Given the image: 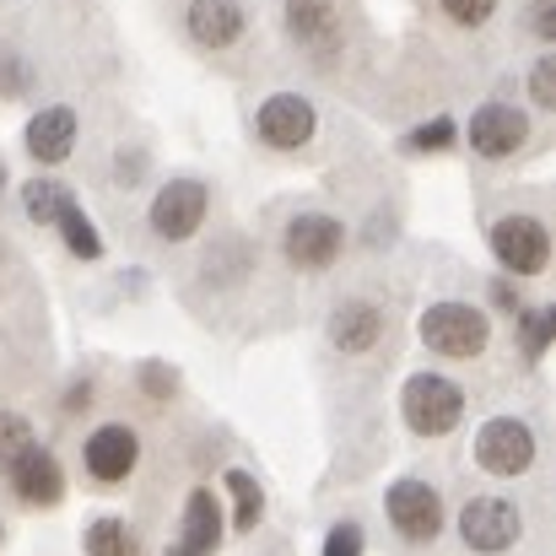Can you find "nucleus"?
<instances>
[{
	"mask_svg": "<svg viewBox=\"0 0 556 556\" xmlns=\"http://www.w3.org/2000/svg\"><path fill=\"white\" fill-rule=\"evenodd\" d=\"M400 416H405L410 432L443 438V432H454L459 416H465V389H459L454 378H443V372H416V378H405V389H400Z\"/></svg>",
	"mask_w": 556,
	"mask_h": 556,
	"instance_id": "obj_2",
	"label": "nucleus"
},
{
	"mask_svg": "<svg viewBox=\"0 0 556 556\" xmlns=\"http://www.w3.org/2000/svg\"><path fill=\"white\" fill-rule=\"evenodd\" d=\"M27 448H33V427H27V416L0 410V476H11L16 459H22Z\"/></svg>",
	"mask_w": 556,
	"mask_h": 556,
	"instance_id": "obj_22",
	"label": "nucleus"
},
{
	"mask_svg": "<svg viewBox=\"0 0 556 556\" xmlns=\"http://www.w3.org/2000/svg\"><path fill=\"white\" fill-rule=\"evenodd\" d=\"M0 179H5V168H0Z\"/></svg>",
	"mask_w": 556,
	"mask_h": 556,
	"instance_id": "obj_33",
	"label": "nucleus"
},
{
	"mask_svg": "<svg viewBox=\"0 0 556 556\" xmlns=\"http://www.w3.org/2000/svg\"><path fill=\"white\" fill-rule=\"evenodd\" d=\"M254 125H260V141H265V147H276V152H298V147L314 141L319 114H314L308 98H298V92H276V98L260 103Z\"/></svg>",
	"mask_w": 556,
	"mask_h": 556,
	"instance_id": "obj_6",
	"label": "nucleus"
},
{
	"mask_svg": "<svg viewBox=\"0 0 556 556\" xmlns=\"http://www.w3.org/2000/svg\"><path fill=\"white\" fill-rule=\"evenodd\" d=\"M535 33H541V38H552V5H546V0L535 5Z\"/></svg>",
	"mask_w": 556,
	"mask_h": 556,
	"instance_id": "obj_31",
	"label": "nucleus"
},
{
	"mask_svg": "<svg viewBox=\"0 0 556 556\" xmlns=\"http://www.w3.org/2000/svg\"><path fill=\"white\" fill-rule=\"evenodd\" d=\"M205 205H211V194H205L200 179H174V185H163L157 200H152V232L168 238V243H185V238H194V227L205 222Z\"/></svg>",
	"mask_w": 556,
	"mask_h": 556,
	"instance_id": "obj_9",
	"label": "nucleus"
},
{
	"mask_svg": "<svg viewBox=\"0 0 556 556\" xmlns=\"http://www.w3.org/2000/svg\"><path fill=\"white\" fill-rule=\"evenodd\" d=\"M189 38L205 49H227L243 38V5L238 0H189Z\"/></svg>",
	"mask_w": 556,
	"mask_h": 556,
	"instance_id": "obj_16",
	"label": "nucleus"
},
{
	"mask_svg": "<svg viewBox=\"0 0 556 556\" xmlns=\"http://www.w3.org/2000/svg\"><path fill=\"white\" fill-rule=\"evenodd\" d=\"M378 336H383V314L372 308V303H341L336 314H330V341H336V352H346V357H363L378 346Z\"/></svg>",
	"mask_w": 556,
	"mask_h": 556,
	"instance_id": "obj_17",
	"label": "nucleus"
},
{
	"mask_svg": "<svg viewBox=\"0 0 556 556\" xmlns=\"http://www.w3.org/2000/svg\"><path fill=\"white\" fill-rule=\"evenodd\" d=\"M227 492H232V503H238L232 525H238V530H254L260 514H265V492L254 486V476H249V470H227Z\"/></svg>",
	"mask_w": 556,
	"mask_h": 556,
	"instance_id": "obj_21",
	"label": "nucleus"
},
{
	"mask_svg": "<svg viewBox=\"0 0 556 556\" xmlns=\"http://www.w3.org/2000/svg\"><path fill=\"white\" fill-rule=\"evenodd\" d=\"M383 508H389V525L405 541H438V530H443V497L427 481H394Z\"/></svg>",
	"mask_w": 556,
	"mask_h": 556,
	"instance_id": "obj_8",
	"label": "nucleus"
},
{
	"mask_svg": "<svg viewBox=\"0 0 556 556\" xmlns=\"http://www.w3.org/2000/svg\"><path fill=\"white\" fill-rule=\"evenodd\" d=\"M33 92V65L16 49H0V98H27Z\"/></svg>",
	"mask_w": 556,
	"mask_h": 556,
	"instance_id": "obj_24",
	"label": "nucleus"
},
{
	"mask_svg": "<svg viewBox=\"0 0 556 556\" xmlns=\"http://www.w3.org/2000/svg\"><path fill=\"white\" fill-rule=\"evenodd\" d=\"M530 92H535L541 109H556V60L552 54H541V65H535V76H530Z\"/></svg>",
	"mask_w": 556,
	"mask_h": 556,
	"instance_id": "obj_27",
	"label": "nucleus"
},
{
	"mask_svg": "<svg viewBox=\"0 0 556 556\" xmlns=\"http://www.w3.org/2000/svg\"><path fill=\"white\" fill-rule=\"evenodd\" d=\"M492 298H497L503 308H519V298H514V287H508V281H497V287H492Z\"/></svg>",
	"mask_w": 556,
	"mask_h": 556,
	"instance_id": "obj_32",
	"label": "nucleus"
},
{
	"mask_svg": "<svg viewBox=\"0 0 556 556\" xmlns=\"http://www.w3.org/2000/svg\"><path fill=\"white\" fill-rule=\"evenodd\" d=\"M222 541V508L211 497V486H194L185 503V535L168 546V556H211Z\"/></svg>",
	"mask_w": 556,
	"mask_h": 556,
	"instance_id": "obj_14",
	"label": "nucleus"
},
{
	"mask_svg": "<svg viewBox=\"0 0 556 556\" xmlns=\"http://www.w3.org/2000/svg\"><path fill=\"white\" fill-rule=\"evenodd\" d=\"M546 341H552V308H530V314H525V352L541 357Z\"/></svg>",
	"mask_w": 556,
	"mask_h": 556,
	"instance_id": "obj_25",
	"label": "nucleus"
},
{
	"mask_svg": "<svg viewBox=\"0 0 556 556\" xmlns=\"http://www.w3.org/2000/svg\"><path fill=\"white\" fill-rule=\"evenodd\" d=\"M0 541H5V530H0Z\"/></svg>",
	"mask_w": 556,
	"mask_h": 556,
	"instance_id": "obj_34",
	"label": "nucleus"
},
{
	"mask_svg": "<svg viewBox=\"0 0 556 556\" xmlns=\"http://www.w3.org/2000/svg\"><path fill=\"white\" fill-rule=\"evenodd\" d=\"M438 5H443L459 27H481V22L497 11V0H438Z\"/></svg>",
	"mask_w": 556,
	"mask_h": 556,
	"instance_id": "obj_26",
	"label": "nucleus"
},
{
	"mask_svg": "<svg viewBox=\"0 0 556 556\" xmlns=\"http://www.w3.org/2000/svg\"><path fill=\"white\" fill-rule=\"evenodd\" d=\"M81 405H92V389H87V383H76V389L65 394V410H81Z\"/></svg>",
	"mask_w": 556,
	"mask_h": 556,
	"instance_id": "obj_30",
	"label": "nucleus"
},
{
	"mask_svg": "<svg viewBox=\"0 0 556 556\" xmlns=\"http://www.w3.org/2000/svg\"><path fill=\"white\" fill-rule=\"evenodd\" d=\"M459 535H465L470 552L497 556L525 535V519H519V508L508 497H470L465 514H459Z\"/></svg>",
	"mask_w": 556,
	"mask_h": 556,
	"instance_id": "obj_5",
	"label": "nucleus"
},
{
	"mask_svg": "<svg viewBox=\"0 0 556 556\" xmlns=\"http://www.w3.org/2000/svg\"><path fill=\"white\" fill-rule=\"evenodd\" d=\"M54 227H60V238H65V249H71L76 260H98V254H103V238H98V227H92V216H87L81 205H71Z\"/></svg>",
	"mask_w": 556,
	"mask_h": 556,
	"instance_id": "obj_20",
	"label": "nucleus"
},
{
	"mask_svg": "<svg viewBox=\"0 0 556 556\" xmlns=\"http://www.w3.org/2000/svg\"><path fill=\"white\" fill-rule=\"evenodd\" d=\"M416 336H421L427 352H438V357H448V363H470V357L486 352L492 319H486L476 303H432V308L421 314Z\"/></svg>",
	"mask_w": 556,
	"mask_h": 556,
	"instance_id": "obj_1",
	"label": "nucleus"
},
{
	"mask_svg": "<svg viewBox=\"0 0 556 556\" xmlns=\"http://www.w3.org/2000/svg\"><path fill=\"white\" fill-rule=\"evenodd\" d=\"M492 254L514 276H541L552 265V232L541 216H497L492 222Z\"/></svg>",
	"mask_w": 556,
	"mask_h": 556,
	"instance_id": "obj_3",
	"label": "nucleus"
},
{
	"mask_svg": "<svg viewBox=\"0 0 556 556\" xmlns=\"http://www.w3.org/2000/svg\"><path fill=\"white\" fill-rule=\"evenodd\" d=\"M341 243H346V227H341L336 216H325V211L292 216V222H287V238H281V249H287V260H292L298 270H325V265H336Z\"/></svg>",
	"mask_w": 556,
	"mask_h": 556,
	"instance_id": "obj_7",
	"label": "nucleus"
},
{
	"mask_svg": "<svg viewBox=\"0 0 556 556\" xmlns=\"http://www.w3.org/2000/svg\"><path fill=\"white\" fill-rule=\"evenodd\" d=\"M287 33L298 43H308L314 54H336V43H341L336 0H287Z\"/></svg>",
	"mask_w": 556,
	"mask_h": 556,
	"instance_id": "obj_13",
	"label": "nucleus"
},
{
	"mask_svg": "<svg viewBox=\"0 0 556 556\" xmlns=\"http://www.w3.org/2000/svg\"><path fill=\"white\" fill-rule=\"evenodd\" d=\"M11 486H16V497H22L27 508H54V503L65 497V470H60V459H54L49 448L33 443V448L16 459Z\"/></svg>",
	"mask_w": 556,
	"mask_h": 556,
	"instance_id": "obj_12",
	"label": "nucleus"
},
{
	"mask_svg": "<svg viewBox=\"0 0 556 556\" xmlns=\"http://www.w3.org/2000/svg\"><path fill=\"white\" fill-rule=\"evenodd\" d=\"M22 141H27L33 163H65L71 147H76V114H71V109H38V114L27 119Z\"/></svg>",
	"mask_w": 556,
	"mask_h": 556,
	"instance_id": "obj_15",
	"label": "nucleus"
},
{
	"mask_svg": "<svg viewBox=\"0 0 556 556\" xmlns=\"http://www.w3.org/2000/svg\"><path fill=\"white\" fill-rule=\"evenodd\" d=\"M454 136H459V125H454L448 114H438L432 125H416V130L405 136V147H410V152H448Z\"/></svg>",
	"mask_w": 556,
	"mask_h": 556,
	"instance_id": "obj_23",
	"label": "nucleus"
},
{
	"mask_svg": "<svg viewBox=\"0 0 556 556\" xmlns=\"http://www.w3.org/2000/svg\"><path fill=\"white\" fill-rule=\"evenodd\" d=\"M136 459H141V438H136L125 421H109V427H98V432L87 438V470H92V481H103V486H119V481L136 470Z\"/></svg>",
	"mask_w": 556,
	"mask_h": 556,
	"instance_id": "obj_11",
	"label": "nucleus"
},
{
	"mask_svg": "<svg viewBox=\"0 0 556 556\" xmlns=\"http://www.w3.org/2000/svg\"><path fill=\"white\" fill-rule=\"evenodd\" d=\"M22 205H27V216L38 227H49V222H60L76 205V194H71V185H60V179H33V185L22 189Z\"/></svg>",
	"mask_w": 556,
	"mask_h": 556,
	"instance_id": "obj_18",
	"label": "nucleus"
},
{
	"mask_svg": "<svg viewBox=\"0 0 556 556\" xmlns=\"http://www.w3.org/2000/svg\"><path fill=\"white\" fill-rule=\"evenodd\" d=\"M87 556H141V541L125 519H98L87 530Z\"/></svg>",
	"mask_w": 556,
	"mask_h": 556,
	"instance_id": "obj_19",
	"label": "nucleus"
},
{
	"mask_svg": "<svg viewBox=\"0 0 556 556\" xmlns=\"http://www.w3.org/2000/svg\"><path fill=\"white\" fill-rule=\"evenodd\" d=\"M476 465L486 476H525L535 465V432L519 421V416H492L481 432H476Z\"/></svg>",
	"mask_w": 556,
	"mask_h": 556,
	"instance_id": "obj_4",
	"label": "nucleus"
},
{
	"mask_svg": "<svg viewBox=\"0 0 556 556\" xmlns=\"http://www.w3.org/2000/svg\"><path fill=\"white\" fill-rule=\"evenodd\" d=\"M530 141V119L508 103H486L470 114V152L481 157H514Z\"/></svg>",
	"mask_w": 556,
	"mask_h": 556,
	"instance_id": "obj_10",
	"label": "nucleus"
},
{
	"mask_svg": "<svg viewBox=\"0 0 556 556\" xmlns=\"http://www.w3.org/2000/svg\"><path fill=\"white\" fill-rule=\"evenodd\" d=\"M141 383H147L152 400H168V394H174V372L163 368V363H147V368H141Z\"/></svg>",
	"mask_w": 556,
	"mask_h": 556,
	"instance_id": "obj_29",
	"label": "nucleus"
},
{
	"mask_svg": "<svg viewBox=\"0 0 556 556\" xmlns=\"http://www.w3.org/2000/svg\"><path fill=\"white\" fill-rule=\"evenodd\" d=\"M325 556H363V530L357 525H336L325 535Z\"/></svg>",
	"mask_w": 556,
	"mask_h": 556,
	"instance_id": "obj_28",
	"label": "nucleus"
}]
</instances>
